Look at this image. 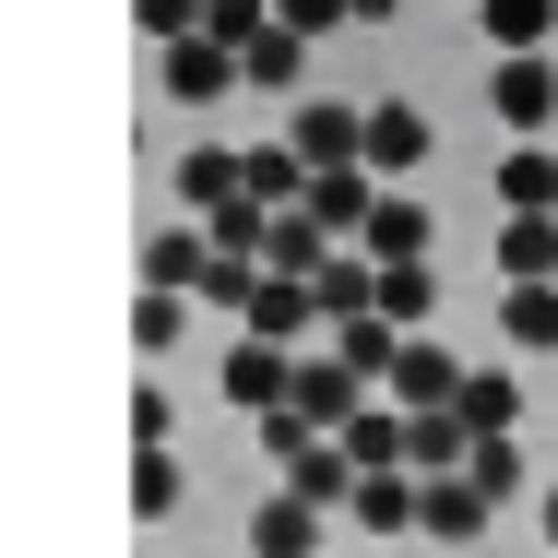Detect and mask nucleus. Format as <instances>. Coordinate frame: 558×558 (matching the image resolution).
<instances>
[{
    "mask_svg": "<svg viewBox=\"0 0 558 558\" xmlns=\"http://www.w3.org/2000/svg\"><path fill=\"white\" fill-rule=\"evenodd\" d=\"M475 24H487V48L511 60V48H547L558 36V0H475Z\"/></svg>",
    "mask_w": 558,
    "mask_h": 558,
    "instance_id": "aec40b11",
    "label": "nucleus"
},
{
    "mask_svg": "<svg viewBox=\"0 0 558 558\" xmlns=\"http://www.w3.org/2000/svg\"><path fill=\"white\" fill-rule=\"evenodd\" d=\"M131 24H143L155 48H179V36H203V0H131Z\"/></svg>",
    "mask_w": 558,
    "mask_h": 558,
    "instance_id": "bb28decb",
    "label": "nucleus"
},
{
    "mask_svg": "<svg viewBox=\"0 0 558 558\" xmlns=\"http://www.w3.org/2000/svg\"><path fill=\"white\" fill-rule=\"evenodd\" d=\"M143 286L203 298V286H215V238H203V226H155V238H143Z\"/></svg>",
    "mask_w": 558,
    "mask_h": 558,
    "instance_id": "6e6552de",
    "label": "nucleus"
},
{
    "mask_svg": "<svg viewBox=\"0 0 558 558\" xmlns=\"http://www.w3.org/2000/svg\"><path fill=\"white\" fill-rule=\"evenodd\" d=\"M179 487H191V475H179V451H131V511H143V523H167V511H179Z\"/></svg>",
    "mask_w": 558,
    "mask_h": 558,
    "instance_id": "5701e85b",
    "label": "nucleus"
},
{
    "mask_svg": "<svg viewBox=\"0 0 558 558\" xmlns=\"http://www.w3.org/2000/svg\"><path fill=\"white\" fill-rule=\"evenodd\" d=\"M451 404H463V428H475V440H523V380H511V368H463V392H451Z\"/></svg>",
    "mask_w": 558,
    "mask_h": 558,
    "instance_id": "ddd939ff",
    "label": "nucleus"
},
{
    "mask_svg": "<svg viewBox=\"0 0 558 558\" xmlns=\"http://www.w3.org/2000/svg\"><path fill=\"white\" fill-rule=\"evenodd\" d=\"M428 310H440V274H428V262H392V274H380V322L428 333Z\"/></svg>",
    "mask_w": 558,
    "mask_h": 558,
    "instance_id": "4be33fe9",
    "label": "nucleus"
},
{
    "mask_svg": "<svg viewBox=\"0 0 558 558\" xmlns=\"http://www.w3.org/2000/svg\"><path fill=\"white\" fill-rule=\"evenodd\" d=\"M558 274V215H499V286H547Z\"/></svg>",
    "mask_w": 558,
    "mask_h": 558,
    "instance_id": "dca6fc26",
    "label": "nucleus"
},
{
    "mask_svg": "<svg viewBox=\"0 0 558 558\" xmlns=\"http://www.w3.org/2000/svg\"><path fill=\"white\" fill-rule=\"evenodd\" d=\"M238 191H250V155H238V143H191V155H179V203H191V215H215Z\"/></svg>",
    "mask_w": 558,
    "mask_h": 558,
    "instance_id": "4468645a",
    "label": "nucleus"
},
{
    "mask_svg": "<svg viewBox=\"0 0 558 558\" xmlns=\"http://www.w3.org/2000/svg\"><path fill=\"white\" fill-rule=\"evenodd\" d=\"M499 215H558V155L547 143H511L499 155Z\"/></svg>",
    "mask_w": 558,
    "mask_h": 558,
    "instance_id": "f3484780",
    "label": "nucleus"
},
{
    "mask_svg": "<svg viewBox=\"0 0 558 558\" xmlns=\"http://www.w3.org/2000/svg\"><path fill=\"white\" fill-rule=\"evenodd\" d=\"M451 392H463V356H451L440 333H416V344H404V368H392V404L428 416V404H451Z\"/></svg>",
    "mask_w": 558,
    "mask_h": 558,
    "instance_id": "f8f14e48",
    "label": "nucleus"
},
{
    "mask_svg": "<svg viewBox=\"0 0 558 558\" xmlns=\"http://www.w3.org/2000/svg\"><path fill=\"white\" fill-rule=\"evenodd\" d=\"M286 487H298L310 511H356V487H368V475H356V451H344V440H322V451H298V463H286Z\"/></svg>",
    "mask_w": 558,
    "mask_h": 558,
    "instance_id": "2eb2a0df",
    "label": "nucleus"
},
{
    "mask_svg": "<svg viewBox=\"0 0 558 558\" xmlns=\"http://www.w3.org/2000/svg\"><path fill=\"white\" fill-rule=\"evenodd\" d=\"M179 322H191V298H179V286H143V298H131V344H143V356H167Z\"/></svg>",
    "mask_w": 558,
    "mask_h": 558,
    "instance_id": "b1692460",
    "label": "nucleus"
},
{
    "mask_svg": "<svg viewBox=\"0 0 558 558\" xmlns=\"http://www.w3.org/2000/svg\"><path fill=\"white\" fill-rule=\"evenodd\" d=\"M487 523H499V499L475 475H428V535L440 547H487Z\"/></svg>",
    "mask_w": 558,
    "mask_h": 558,
    "instance_id": "9b49d317",
    "label": "nucleus"
},
{
    "mask_svg": "<svg viewBox=\"0 0 558 558\" xmlns=\"http://www.w3.org/2000/svg\"><path fill=\"white\" fill-rule=\"evenodd\" d=\"M310 179H322V167H310L298 143H250V203L286 215V203H310Z\"/></svg>",
    "mask_w": 558,
    "mask_h": 558,
    "instance_id": "6ab92c4d",
    "label": "nucleus"
},
{
    "mask_svg": "<svg viewBox=\"0 0 558 558\" xmlns=\"http://www.w3.org/2000/svg\"><path fill=\"white\" fill-rule=\"evenodd\" d=\"M428 238H440V226H428V203H416V191H380V215H368V238H356V250L392 274V262H428Z\"/></svg>",
    "mask_w": 558,
    "mask_h": 558,
    "instance_id": "9d476101",
    "label": "nucleus"
},
{
    "mask_svg": "<svg viewBox=\"0 0 558 558\" xmlns=\"http://www.w3.org/2000/svg\"><path fill=\"white\" fill-rule=\"evenodd\" d=\"M167 428H179L167 380H131V451H167Z\"/></svg>",
    "mask_w": 558,
    "mask_h": 558,
    "instance_id": "a878e982",
    "label": "nucleus"
},
{
    "mask_svg": "<svg viewBox=\"0 0 558 558\" xmlns=\"http://www.w3.org/2000/svg\"><path fill=\"white\" fill-rule=\"evenodd\" d=\"M250 84H274V96H322V84H310V36H286V24H274V36L250 48Z\"/></svg>",
    "mask_w": 558,
    "mask_h": 558,
    "instance_id": "412c9836",
    "label": "nucleus"
},
{
    "mask_svg": "<svg viewBox=\"0 0 558 558\" xmlns=\"http://www.w3.org/2000/svg\"><path fill=\"white\" fill-rule=\"evenodd\" d=\"M262 451H274V475H286V463H298V451H322V428H310V416H298V404H274V416H262Z\"/></svg>",
    "mask_w": 558,
    "mask_h": 558,
    "instance_id": "c85d7f7f",
    "label": "nucleus"
},
{
    "mask_svg": "<svg viewBox=\"0 0 558 558\" xmlns=\"http://www.w3.org/2000/svg\"><path fill=\"white\" fill-rule=\"evenodd\" d=\"M344 523L356 535H428V475H368Z\"/></svg>",
    "mask_w": 558,
    "mask_h": 558,
    "instance_id": "1a4fd4ad",
    "label": "nucleus"
},
{
    "mask_svg": "<svg viewBox=\"0 0 558 558\" xmlns=\"http://www.w3.org/2000/svg\"><path fill=\"white\" fill-rule=\"evenodd\" d=\"M547 558H558V487H547Z\"/></svg>",
    "mask_w": 558,
    "mask_h": 558,
    "instance_id": "7c9ffc66",
    "label": "nucleus"
},
{
    "mask_svg": "<svg viewBox=\"0 0 558 558\" xmlns=\"http://www.w3.org/2000/svg\"><path fill=\"white\" fill-rule=\"evenodd\" d=\"M392 12H404V0H356V24H392Z\"/></svg>",
    "mask_w": 558,
    "mask_h": 558,
    "instance_id": "c756f323",
    "label": "nucleus"
},
{
    "mask_svg": "<svg viewBox=\"0 0 558 558\" xmlns=\"http://www.w3.org/2000/svg\"><path fill=\"white\" fill-rule=\"evenodd\" d=\"M487 108H499L523 143H535V131L558 119V60H547V48H511V60H487Z\"/></svg>",
    "mask_w": 558,
    "mask_h": 558,
    "instance_id": "7ed1b4c3",
    "label": "nucleus"
},
{
    "mask_svg": "<svg viewBox=\"0 0 558 558\" xmlns=\"http://www.w3.org/2000/svg\"><path fill=\"white\" fill-rule=\"evenodd\" d=\"M499 333L523 344V356H558V274L547 286H499Z\"/></svg>",
    "mask_w": 558,
    "mask_h": 558,
    "instance_id": "a211bd4d",
    "label": "nucleus"
},
{
    "mask_svg": "<svg viewBox=\"0 0 558 558\" xmlns=\"http://www.w3.org/2000/svg\"><path fill=\"white\" fill-rule=\"evenodd\" d=\"M298 356H310V344H262V333H238L226 344V404H250V416H274V404H298Z\"/></svg>",
    "mask_w": 558,
    "mask_h": 558,
    "instance_id": "f03ea898",
    "label": "nucleus"
},
{
    "mask_svg": "<svg viewBox=\"0 0 558 558\" xmlns=\"http://www.w3.org/2000/svg\"><path fill=\"white\" fill-rule=\"evenodd\" d=\"M322 523H333V511H310L298 487H274V499L250 511V558H322Z\"/></svg>",
    "mask_w": 558,
    "mask_h": 558,
    "instance_id": "0eeeda50",
    "label": "nucleus"
},
{
    "mask_svg": "<svg viewBox=\"0 0 558 558\" xmlns=\"http://www.w3.org/2000/svg\"><path fill=\"white\" fill-rule=\"evenodd\" d=\"M286 143H298L310 167H368V108H356V96H298Z\"/></svg>",
    "mask_w": 558,
    "mask_h": 558,
    "instance_id": "20e7f679",
    "label": "nucleus"
},
{
    "mask_svg": "<svg viewBox=\"0 0 558 558\" xmlns=\"http://www.w3.org/2000/svg\"><path fill=\"white\" fill-rule=\"evenodd\" d=\"M428 143H440V131H428L416 96H380V108H368V179H392V191H404V179L428 167Z\"/></svg>",
    "mask_w": 558,
    "mask_h": 558,
    "instance_id": "423d86ee",
    "label": "nucleus"
},
{
    "mask_svg": "<svg viewBox=\"0 0 558 558\" xmlns=\"http://www.w3.org/2000/svg\"><path fill=\"white\" fill-rule=\"evenodd\" d=\"M368 404H380V392H368V380H356V368H344L333 344H322V356H298V416H310V428H322V440H344V428H356V416H368Z\"/></svg>",
    "mask_w": 558,
    "mask_h": 558,
    "instance_id": "39448f33",
    "label": "nucleus"
},
{
    "mask_svg": "<svg viewBox=\"0 0 558 558\" xmlns=\"http://www.w3.org/2000/svg\"><path fill=\"white\" fill-rule=\"evenodd\" d=\"M463 475H475V487H487V499H499V511H511V499H523V475H535V463H523V440H475V463H463Z\"/></svg>",
    "mask_w": 558,
    "mask_h": 558,
    "instance_id": "393cba45",
    "label": "nucleus"
},
{
    "mask_svg": "<svg viewBox=\"0 0 558 558\" xmlns=\"http://www.w3.org/2000/svg\"><path fill=\"white\" fill-rule=\"evenodd\" d=\"M250 84V60L226 48V36H179V48H155V96H179V108H215Z\"/></svg>",
    "mask_w": 558,
    "mask_h": 558,
    "instance_id": "f257e3e1",
    "label": "nucleus"
},
{
    "mask_svg": "<svg viewBox=\"0 0 558 558\" xmlns=\"http://www.w3.org/2000/svg\"><path fill=\"white\" fill-rule=\"evenodd\" d=\"M274 24H286V36H310V48H322V36H333V24H356V0H274Z\"/></svg>",
    "mask_w": 558,
    "mask_h": 558,
    "instance_id": "cd10ccee",
    "label": "nucleus"
}]
</instances>
